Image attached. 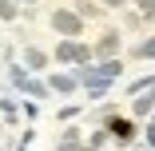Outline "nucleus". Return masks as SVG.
<instances>
[{"label": "nucleus", "mask_w": 155, "mask_h": 151, "mask_svg": "<svg viewBox=\"0 0 155 151\" xmlns=\"http://www.w3.org/2000/svg\"><path fill=\"white\" fill-rule=\"evenodd\" d=\"M56 60H60V64H87V60H91V48L80 44L76 36H68L64 44H56Z\"/></svg>", "instance_id": "obj_1"}, {"label": "nucleus", "mask_w": 155, "mask_h": 151, "mask_svg": "<svg viewBox=\"0 0 155 151\" xmlns=\"http://www.w3.org/2000/svg\"><path fill=\"white\" fill-rule=\"evenodd\" d=\"M52 28L60 36H80L84 32V20L72 12V8H60V12H52Z\"/></svg>", "instance_id": "obj_2"}, {"label": "nucleus", "mask_w": 155, "mask_h": 151, "mask_svg": "<svg viewBox=\"0 0 155 151\" xmlns=\"http://www.w3.org/2000/svg\"><path fill=\"white\" fill-rule=\"evenodd\" d=\"M12 84L20 87V92H28V96H36V100H44L48 96V84H36L28 72H20V68H12Z\"/></svg>", "instance_id": "obj_3"}, {"label": "nucleus", "mask_w": 155, "mask_h": 151, "mask_svg": "<svg viewBox=\"0 0 155 151\" xmlns=\"http://www.w3.org/2000/svg\"><path fill=\"white\" fill-rule=\"evenodd\" d=\"M107 135L115 143H131L135 139V123H131V119H107Z\"/></svg>", "instance_id": "obj_4"}, {"label": "nucleus", "mask_w": 155, "mask_h": 151, "mask_svg": "<svg viewBox=\"0 0 155 151\" xmlns=\"http://www.w3.org/2000/svg\"><path fill=\"white\" fill-rule=\"evenodd\" d=\"M119 44H123V36H119V32H104L91 56H104V60H107V56H115V52H119Z\"/></svg>", "instance_id": "obj_5"}, {"label": "nucleus", "mask_w": 155, "mask_h": 151, "mask_svg": "<svg viewBox=\"0 0 155 151\" xmlns=\"http://www.w3.org/2000/svg\"><path fill=\"white\" fill-rule=\"evenodd\" d=\"M24 64H28L24 72H44L48 68V52L44 48H24Z\"/></svg>", "instance_id": "obj_6"}, {"label": "nucleus", "mask_w": 155, "mask_h": 151, "mask_svg": "<svg viewBox=\"0 0 155 151\" xmlns=\"http://www.w3.org/2000/svg\"><path fill=\"white\" fill-rule=\"evenodd\" d=\"M76 84H80V76H72V72H56L48 87H52V92H72Z\"/></svg>", "instance_id": "obj_7"}, {"label": "nucleus", "mask_w": 155, "mask_h": 151, "mask_svg": "<svg viewBox=\"0 0 155 151\" xmlns=\"http://www.w3.org/2000/svg\"><path fill=\"white\" fill-rule=\"evenodd\" d=\"M72 12H76V16H80V20H87V16H100V12H104V8H100V4H96V0H76V8H72Z\"/></svg>", "instance_id": "obj_8"}, {"label": "nucleus", "mask_w": 155, "mask_h": 151, "mask_svg": "<svg viewBox=\"0 0 155 151\" xmlns=\"http://www.w3.org/2000/svg\"><path fill=\"white\" fill-rule=\"evenodd\" d=\"M131 111H135V115H151V111H155V92H151V96H139Z\"/></svg>", "instance_id": "obj_9"}, {"label": "nucleus", "mask_w": 155, "mask_h": 151, "mask_svg": "<svg viewBox=\"0 0 155 151\" xmlns=\"http://www.w3.org/2000/svg\"><path fill=\"white\" fill-rule=\"evenodd\" d=\"M20 8H16V0H0V20H16Z\"/></svg>", "instance_id": "obj_10"}, {"label": "nucleus", "mask_w": 155, "mask_h": 151, "mask_svg": "<svg viewBox=\"0 0 155 151\" xmlns=\"http://www.w3.org/2000/svg\"><path fill=\"white\" fill-rule=\"evenodd\" d=\"M135 56H139V60H151V56H155V36H151V40H143V44L135 48Z\"/></svg>", "instance_id": "obj_11"}, {"label": "nucleus", "mask_w": 155, "mask_h": 151, "mask_svg": "<svg viewBox=\"0 0 155 151\" xmlns=\"http://www.w3.org/2000/svg\"><path fill=\"white\" fill-rule=\"evenodd\" d=\"M100 8H127V0H100Z\"/></svg>", "instance_id": "obj_12"}, {"label": "nucleus", "mask_w": 155, "mask_h": 151, "mask_svg": "<svg viewBox=\"0 0 155 151\" xmlns=\"http://www.w3.org/2000/svg\"><path fill=\"white\" fill-rule=\"evenodd\" d=\"M143 16H147V20L155 24V0H151V4H147V8H143Z\"/></svg>", "instance_id": "obj_13"}, {"label": "nucleus", "mask_w": 155, "mask_h": 151, "mask_svg": "<svg viewBox=\"0 0 155 151\" xmlns=\"http://www.w3.org/2000/svg\"><path fill=\"white\" fill-rule=\"evenodd\" d=\"M135 4H139V12H143V8H147V4H151V0H135Z\"/></svg>", "instance_id": "obj_14"}, {"label": "nucleus", "mask_w": 155, "mask_h": 151, "mask_svg": "<svg viewBox=\"0 0 155 151\" xmlns=\"http://www.w3.org/2000/svg\"><path fill=\"white\" fill-rule=\"evenodd\" d=\"M24 4H36V0H24Z\"/></svg>", "instance_id": "obj_15"}]
</instances>
